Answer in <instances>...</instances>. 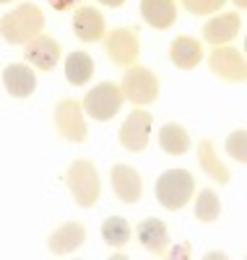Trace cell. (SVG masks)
Masks as SVG:
<instances>
[{
  "label": "cell",
  "instance_id": "cell-24",
  "mask_svg": "<svg viewBox=\"0 0 247 260\" xmlns=\"http://www.w3.org/2000/svg\"><path fill=\"white\" fill-rule=\"evenodd\" d=\"M227 0H182V6L195 13V16H208V13H216Z\"/></svg>",
  "mask_w": 247,
  "mask_h": 260
},
{
  "label": "cell",
  "instance_id": "cell-2",
  "mask_svg": "<svg viewBox=\"0 0 247 260\" xmlns=\"http://www.w3.org/2000/svg\"><path fill=\"white\" fill-rule=\"evenodd\" d=\"M153 190H156V201H159L167 211H179L193 198L195 180L188 169H167L159 175Z\"/></svg>",
  "mask_w": 247,
  "mask_h": 260
},
{
  "label": "cell",
  "instance_id": "cell-12",
  "mask_svg": "<svg viewBox=\"0 0 247 260\" xmlns=\"http://www.w3.org/2000/svg\"><path fill=\"white\" fill-rule=\"evenodd\" d=\"M83 242H86V226L78 224V221H68V224L57 226V229L50 234L47 247H50L52 255H71V252H76Z\"/></svg>",
  "mask_w": 247,
  "mask_h": 260
},
{
  "label": "cell",
  "instance_id": "cell-11",
  "mask_svg": "<svg viewBox=\"0 0 247 260\" xmlns=\"http://www.w3.org/2000/svg\"><path fill=\"white\" fill-rule=\"evenodd\" d=\"M112 190L122 203H138L143 195V180L130 164H115L109 172Z\"/></svg>",
  "mask_w": 247,
  "mask_h": 260
},
{
  "label": "cell",
  "instance_id": "cell-29",
  "mask_svg": "<svg viewBox=\"0 0 247 260\" xmlns=\"http://www.w3.org/2000/svg\"><path fill=\"white\" fill-rule=\"evenodd\" d=\"M234 3H237V8H244V6H247V0H234Z\"/></svg>",
  "mask_w": 247,
  "mask_h": 260
},
{
  "label": "cell",
  "instance_id": "cell-28",
  "mask_svg": "<svg viewBox=\"0 0 247 260\" xmlns=\"http://www.w3.org/2000/svg\"><path fill=\"white\" fill-rule=\"evenodd\" d=\"M99 3H102V6H107V8H120V6L125 3V0H99Z\"/></svg>",
  "mask_w": 247,
  "mask_h": 260
},
{
  "label": "cell",
  "instance_id": "cell-27",
  "mask_svg": "<svg viewBox=\"0 0 247 260\" xmlns=\"http://www.w3.org/2000/svg\"><path fill=\"white\" fill-rule=\"evenodd\" d=\"M177 252H172V257H185V255H190V247H185V245H179V247H174Z\"/></svg>",
  "mask_w": 247,
  "mask_h": 260
},
{
  "label": "cell",
  "instance_id": "cell-16",
  "mask_svg": "<svg viewBox=\"0 0 247 260\" xmlns=\"http://www.w3.org/2000/svg\"><path fill=\"white\" fill-rule=\"evenodd\" d=\"M138 242L153 252V255H167L169 250V232L162 219H146L138 224Z\"/></svg>",
  "mask_w": 247,
  "mask_h": 260
},
{
  "label": "cell",
  "instance_id": "cell-25",
  "mask_svg": "<svg viewBox=\"0 0 247 260\" xmlns=\"http://www.w3.org/2000/svg\"><path fill=\"white\" fill-rule=\"evenodd\" d=\"M227 151H229V156L237 159V161H244V130H237V133H232L227 138Z\"/></svg>",
  "mask_w": 247,
  "mask_h": 260
},
{
  "label": "cell",
  "instance_id": "cell-7",
  "mask_svg": "<svg viewBox=\"0 0 247 260\" xmlns=\"http://www.w3.org/2000/svg\"><path fill=\"white\" fill-rule=\"evenodd\" d=\"M151 125H153V117L148 110H133L122 127H120V143L122 148H128L130 154H141L148 146V136H151Z\"/></svg>",
  "mask_w": 247,
  "mask_h": 260
},
{
  "label": "cell",
  "instance_id": "cell-14",
  "mask_svg": "<svg viewBox=\"0 0 247 260\" xmlns=\"http://www.w3.org/2000/svg\"><path fill=\"white\" fill-rule=\"evenodd\" d=\"M3 83H6V91L13 99H26L37 89V73L29 68V65L16 62V65H8V68L3 71Z\"/></svg>",
  "mask_w": 247,
  "mask_h": 260
},
{
  "label": "cell",
  "instance_id": "cell-20",
  "mask_svg": "<svg viewBox=\"0 0 247 260\" xmlns=\"http://www.w3.org/2000/svg\"><path fill=\"white\" fill-rule=\"evenodd\" d=\"M159 146L172 156H182V154H188V148H190V136L185 133L182 125L167 122L159 130Z\"/></svg>",
  "mask_w": 247,
  "mask_h": 260
},
{
  "label": "cell",
  "instance_id": "cell-22",
  "mask_svg": "<svg viewBox=\"0 0 247 260\" xmlns=\"http://www.w3.org/2000/svg\"><path fill=\"white\" fill-rule=\"evenodd\" d=\"M219 216H221V201H219V195L211 187L200 190L198 198H195V219L203 221V224H211V221L219 219Z\"/></svg>",
  "mask_w": 247,
  "mask_h": 260
},
{
  "label": "cell",
  "instance_id": "cell-26",
  "mask_svg": "<svg viewBox=\"0 0 247 260\" xmlns=\"http://www.w3.org/2000/svg\"><path fill=\"white\" fill-rule=\"evenodd\" d=\"M78 3V0H50V6L55 8V11H68V8H73Z\"/></svg>",
  "mask_w": 247,
  "mask_h": 260
},
{
  "label": "cell",
  "instance_id": "cell-17",
  "mask_svg": "<svg viewBox=\"0 0 247 260\" xmlns=\"http://www.w3.org/2000/svg\"><path fill=\"white\" fill-rule=\"evenodd\" d=\"M169 57L179 71H193L200 65V60H203V47H200V42L193 39V37H177L172 42Z\"/></svg>",
  "mask_w": 247,
  "mask_h": 260
},
{
  "label": "cell",
  "instance_id": "cell-5",
  "mask_svg": "<svg viewBox=\"0 0 247 260\" xmlns=\"http://www.w3.org/2000/svg\"><path fill=\"white\" fill-rule=\"evenodd\" d=\"M122 99L133 102V104H153L156 96H159V78L153 76V71L148 68H141V65H130L125 71V78H122Z\"/></svg>",
  "mask_w": 247,
  "mask_h": 260
},
{
  "label": "cell",
  "instance_id": "cell-30",
  "mask_svg": "<svg viewBox=\"0 0 247 260\" xmlns=\"http://www.w3.org/2000/svg\"><path fill=\"white\" fill-rule=\"evenodd\" d=\"M0 3H11V0H0Z\"/></svg>",
  "mask_w": 247,
  "mask_h": 260
},
{
  "label": "cell",
  "instance_id": "cell-9",
  "mask_svg": "<svg viewBox=\"0 0 247 260\" xmlns=\"http://www.w3.org/2000/svg\"><path fill=\"white\" fill-rule=\"evenodd\" d=\"M107 55L115 65H133L138 60V34L136 29H112L104 39Z\"/></svg>",
  "mask_w": 247,
  "mask_h": 260
},
{
  "label": "cell",
  "instance_id": "cell-23",
  "mask_svg": "<svg viewBox=\"0 0 247 260\" xmlns=\"http://www.w3.org/2000/svg\"><path fill=\"white\" fill-rule=\"evenodd\" d=\"M102 240L109 247H125L130 240V224L122 219V216H109V219L102 224Z\"/></svg>",
  "mask_w": 247,
  "mask_h": 260
},
{
  "label": "cell",
  "instance_id": "cell-8",
  "mask_svg": "<svg viewBox=\"0 0 247 260\" xmlns=\"http://www.w3.org/2000/svg\"><path fill=\"white\" fill-rule=\"evenodd\" d=\"M208 65H211V71L221 78V81H227V83H242L247 71H244V57L239 50L234 47H224L219 45L211 57H208Z\"/></svg>",
  "mask_w": 247,
  "mask_h": 260
},
{
  "label": "cell",
  "instance_id": "cell-10",
  "mask_svg": "<svg viewBox=\"0 0 247 260\" xmlns=\"http://www.w3.org/2000/svg\"><path fill=\"white\" fill-rule=\"evenodd\" d=\"M24 60L32 62L34 68L50 73L55 65L60 62V45H57V39H52L47 34H39V37L29 39L24 45Z\"/></svg>",
  "mask_w": 247,
  "mask_h": 260
},
{
  "label": "cell",
  "instance_id": "cell-15",
  "mask_svg": "<svg viewBox=\"0 0 247 260\" xmlns=\"http://www.w3.org/2000/svg\"><path fill=\"white\" fill-rule=\"evenodd\" d=\"M242 29V18L237 13H221L211 21H206L203 26V39L211 42V45H227L232 42Z\"/></svg>",
  "mask_w": 247,
  "mask_h": 260
},
{
  "label": "cell",
  "instance_id": "cell-1",
  "mask_svg": "<svg viewBox=\"0 0 247 260\" xmlns=\"http://www.w3.org/2000/svg\"><path fill=\"white\" fill-rule=\"evenodd\" d=\"M44 13L34 3H24L0 18V37L8 45H26L29 39L39 37L44 29Z\"/></svg>",
  "mask_w": 247,
  "mask_h": 260
},
{
  "label": "cell",
  "instance_id": "cell-3",
  "mask_svg": "<svg viewBox=\"0 0 247 260\" xmlns=\"http://www.w3.org/2000/svg\"><path fill=\"white\" fill-rule=\"evenodd\" d=\"M65 185L71 187L73 201L81 208H91L99 201V192H102L99 175H97V167L88 159H76L68 167V172H65Z\"/></svg>",
  "mask_w": 247,
  "mask_h": 260
},
{
  "label": "cell",
  "instance_id": "cell-19",
  "mask_svg": "<svg viewBox=\"0 0 247 260\" xmlns=\"http://www.w3.org/2000/svg\"><path fill=\"white\" fill-rule=\"evenodd\" d=\"M94 76V60L91 55H86L83 50H76L65 57V78L71 86H83Z\"/></svg>",
  "mask_w": 247,
  "mask_h": 260
},
{
  "label": "cell",
  "instance_id": "cell-4",
  "mask_svg": "<svg viewBox=\"0 0 247 260\" xmlns=\"http://www.w3.org/2000/svg\"><path fill=\"white\" fill-rule=\"evenodd\" d=\"M81 104H83V112L88 117H94L99 122H107L122 110V91H120L117 83L104 81V83L94 86V89L83 96Z\"/></svg>",
  "mask_w": 247,
  "mask_h": 260
},
{
  "label": "cell",
  "instance_id": "cell-6",
  "mask_svg": "<svg viewBox=\"0 0 247 260\" xmlns=\"http://www.w3.org/2000/svg\"><path fill=\"white\" fill-rule=\"evenodd\" d=\"M55 127L57 133L71 141V143H83L88 138V130L83 122V104L76 99H63L55 107Z\"/></svg>",
  "mask_w": 247,
  "mask_h": 260
},
{
  "label": "cell",
  "instance_id": "cell-18",
  "mask_svg": "<svg viewBox=\"0 0 247 260\" xmlns=\"http://www.w3.org/2000/svg\"><path fill=\"white\" fill-rule=\"evenodd\" d=\"M141 16L153 29H169L177 21L174 0H141Z\"/></svg>",
  "mask_w": 247,
  "mask_h": 260
},
{
  "label": "cell",
  "instance_id": "cell-13",
  "mask_svg": "<svg viewBox=\"0 0 247 260\" xmlns=\"http://www.w3.org/2000/svg\"><path fill=\"white\" fill-rule=\"evenodd\" d=\"M104 16L91 8V6H83L73 13V34L81 39V42H102L104 39Z\"/></svg>",
  "mask_w": 247,
  "mask_h": 260
},
{
  "label": "cell",
  "instance_id": "cell-21",
  "mask_svg": "<svg viewBox=\"0 0 247 260\" xmlns=\"http://www.w3.org/2000/svg\"><path fill=\"white\" fill-rule=\"evenodd\" d=\"M198 159H200V167H203V172H206L211 180H216L219 185H227V182L232 180V175L227 172V167H221V161L216 159L213 143H211L208 138L200 141V146H198Z\"/></svg>",
  "mask_w": 247,
  "mask_h": 260
}]
</instances>
